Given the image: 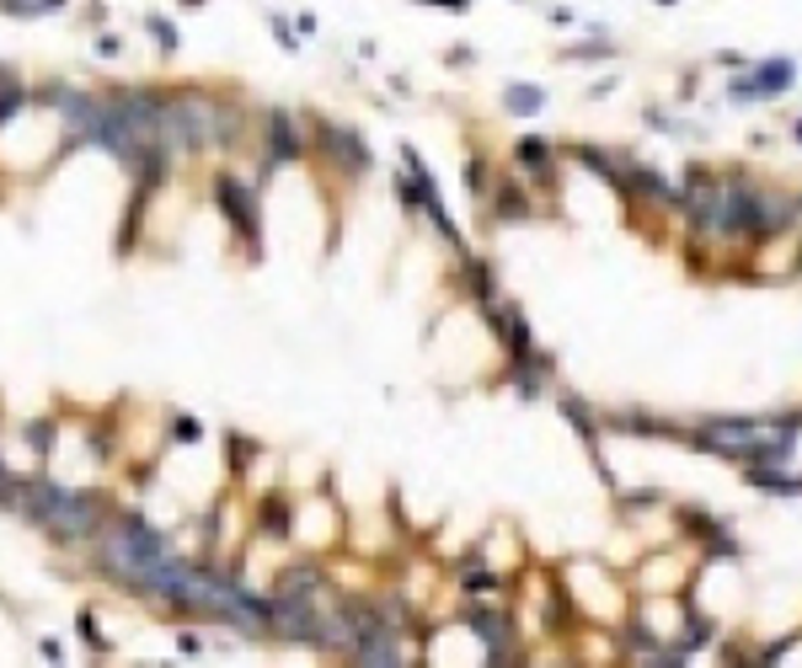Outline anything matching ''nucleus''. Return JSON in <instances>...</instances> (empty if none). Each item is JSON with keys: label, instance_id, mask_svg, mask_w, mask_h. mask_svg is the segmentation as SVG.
<instances>
[{"label": "nucleus", "instance_id": "7ed1b4c3", "mask_svg": "<svg viewBox=\"0 0 802 668\" xmlns=\"http://www.w3.org/2000/svg\"><path fill=\"white\" fill-rule=\"evenodd\" d=\"M214 203L231 214V225H236L247 242H257V209L247 203V187L236 183V177H214Z\"/></svg>", "mask_w": 802, "mask_h": 668}, {"label": "nucleus", "instance_id": "1a4fd4ad", "mask_svg": "<svg viewBox=\"0 0 802 668\" xmlns=\"http://www.w3.org/2000/svg\"><path fill=\"white\" fill-rule=\"evenodd\" d=\"M27 444L49 455V449H54V428H49V423H33V428H27Z\"/></svg>", "mask_w": 802, "mask_h": 668}, {"label": "nucleus", "instance_id": "39448f33", "mask_svg": "<svg viewBox=\"0 0 802 668\" xmlns=\"http://www.w3.org/2000/svg\"><path fill=\"white\" fill-rule=\"evenodd\" d=\"M326 139H332V156H337V161H348V172H365V166H370V156H365L359 134H348V128H326Z\"/></svg>", "mask_w": 802, "mask_h": 668}, {"label": "nucleus", "instance_id": "6e6552de", "mask_svg": "<svg viewBox=\"0 0 802 668\" xmlns=\"http://www.w3.org/2000/svg\"><path fill=\"white\" fill-rule=\"evenodd\" d=\"M508 102H514L519 113H535V108H541V91H535V86H519V91H508Z\"/></svg>", "mask_w": 802, "mask_h": 668}, {"label": "nucleus", "instance_id": "9d476101", "mask_svg": "<svg viewBox=\"0 0 802 668\" xmlns=\"http://www.w3.org/2000/svg\"><path fill=\"white\" fill-rule=\"evenodd\" d=\"M262 530H268V535H284V503H279V497L268 503V524H262Z\"/></svg>", "mask_w": 802, "mask_h": 668}, {"label": "nucleus", "instance_id": "f257e3e1", "mask_svg": "<svg viewBox=\"0 0 802 668\" xmlns=\"http://www.w3.org/2000/svg\"><path fill=\"white\" fill-rule=\"evenodd\" d=\"M102 514L108 503L97 492H64L54 482H27V497H22V519H33L38 530L60 535V541H86L102 530Z\"/></svg>", "mask_w": 802, "mask_h": 668}, {"label": "nucleus", "instance_id": "20e7f679", "mask_svg": "<svg viewBox=\"0 0 802 668\" xmlns=\"http://www.w3.org/2000/svg\"><path fill=\"white\" fill-rule=\"evenodd\" d=\"M306 150V139H300V128L289 113H268V161L279 166V161H295Z\"/></svg>", "mask_w": 802, "mask_h": 668}, {"label": "nucleus", "instance_id": "423d86ee", "mask_svg": "<svg viewBox=\"0 0 802 668\" xmlns=\"http://www.w3.org/2000/svg\"><path fill=\"white\" fill-rule=\"evenodd\" d=\"M0 5H11L16 16H44V11H54V5H64V0H0Z\"/></svg>", "mask_w": 802, "mask_h": 668}, {"label": "nucleus", "instance_id": "9b49d317", "mask_svg": "<svg viewBox=\"0 0 802 668\" xmlns=\"http://www.w3.org/2000/svg\"><path fill=\"white\" fill-rule=\"evenodd\" d=\"M150 33H156V38H161V49H166V54H172V49H177V33H172V27H166V22H150Z\"/></svg>", "mask_w": 802, "mask_h": 668}, {"label": "nucleus", "instance_id": "f03ea898", "mask_svg": "<svg viewBox=\"0 0 802 668\" xmlns=\"http://www.w3.org/2000/svg\"><path fill=\"white\" fill-rule=\"evenodd\" d=\"M183 119L198 139V150H236L242 134H247V119L242 108H231L225 97H203V91H183Z\"/></svg>", "mask_w": 802, "mask_h": 668}, {"label": "nucleus", "instance_id": "0eeeda50", "mask_svg": "<svg viewBox=\"0 0 802 668\" xmlns=\"http://www.w3.org/2000/svg\"><path fill=\"white\" fill-rule=\"evenodd\" d=\"M75 626H81V636H86V642H91L97 653H108V636L97 631V620H91V609H81V620H75Z\"/></svg>", "mask_w": 802, "mask_h": 668}]
</instances>
